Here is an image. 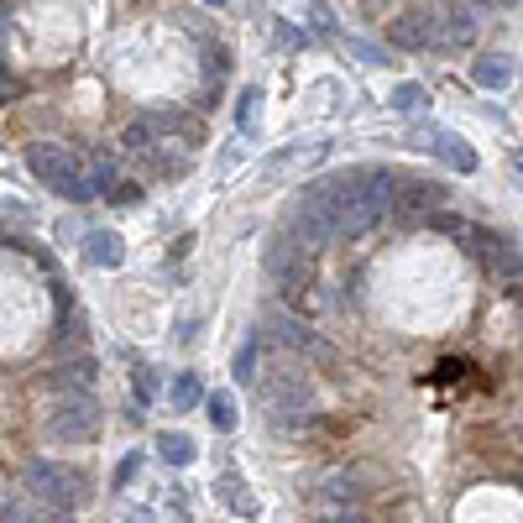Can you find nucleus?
Instances as JSON below:
<instances>
[{"label": "nucleus", "instance_id": "1", "mask_svg": "<svg viewBox=\"0 0 523 523\" xmlns=\"http://www.w3.org/2000/svg\"><path fill=\"white\" fill-rule=\"evenodd\" d=\"M21 482H27V492L37 497V508H48L58 518L74 513L84 503V492H89V476L79 466H63V461H32Z\"/></svg>", "mask_w": 523, "mask_h": 523}, {"label": "nucleus", "instance_id": "6", "mask_svg": "<svg viewBox=\"0 0 523 523\" xmlns=\"http://www.w3.org/2000/svg\"><path fill=\"white\" fill-rule=\"evenodd\" d=\"M382 215H388V210H382L377 199H367V194L356 189V194H351V199L335 210V220H330V225H335V236H346V241H351V236H367Z\"/></svg>", "mask_w": 523, "mask_h": 523}, {"label": "nucleus", "instance_id": "21", "mask_svg": "<svg viewBox=\"0 0 523 523\" xmlns=\"http://www.w3.org/2000/svg\"><path fill=\"white\" fill-rule=\"evenodd\" d=\"M340 42H346V53L351 58H361V63H388V48H372V42H361V37H340Z\"/></svg>", "mask_w": 523, "mask_h": 523}, {"label": "nucleus", "instance_id": "24", "mask_svg": "<svg viewBox=\"0 0 523 523\" xmlns=\"http://www.w3.org/2000/svg\"><path fill=\"white\" fill-rule=\"evenodd\" d=\"M257 100H262V89H241V105H236V121H241V126H252Z\"/></svg>", "mask_w": 523, "mask_h": 523}, {"label": "nucleus", "instance_id": "20", "mask_svg": "<svg viewBox=\"0 0 523 523\" xmlns=\"http://www.w3.org/2000/svg\"><path fill=\"white\" fill-rule=\"evenodd\" d=\"M388 105L393 110H419L424 105V84H393L388 89Z\"/></svg>", "mask_w": 523, "mask_h": 523}, {"label": "nucleus", "instance_id": "30", "mask_svg": "<svg viewBox=\"0 0 523 523\" xmlns=\"http://www.w3.org/2000/svg\"><path fill=\"white\" fill-rule=\"evenodd\" d=\"M377 6H382V0H367V16H377Z\"/></svg>", "mask_w": 523, "mask_h": 523}, {"label": "nucleus", "instance_id": "16", "mask_svg": "<svg viewBox=\"0 0 523 523\" xmlns=\"http://www.w3.org/2000/svg\"><path fill=\"white\" fill-rule=\"evenodd\" d=\"M204 414H210L215 435H231V429H236V398H231V393H215V398H204Z\"/></svg>", "mask_w": 523, "mask_h": 523}, {"label": "nucleus", "instance_id": "22", "mask_svg": "<svg viewBox=\"0 0 523 523\" xmlns=\"http://www.w3.org/2000/svg\"><path fill=\"white\" fill-rule=\"evenodd\" d=\"M131 388H136V403H147V398L157 393V372H152V367H136V377H131Z\"/></svg>", "mask_w": 523, "mask_h": 523}, {"label": "nucleus", "instance_id": "29", "mask_svg": "<svg viewBox=\"0 0 523 523\" xmlns=\"http://www.w3.org/2000/svg\"><path fill=\"white\" fill-rule=\"evenodd\" d=\"M126 523H152V513H131Z\"/></svg>", "mask_w": 523, "mask_h": 523}, {"label": "nucleus", "instance_id": "2", "mask_svg": "<svg viewBox=\"0 0 523 523\" xmlns=\"http://www.w3.org/2000/svg\"><path fill=\"white\" fill-rule=\"evenodd\" d=\"M27 168L37 173V184L53 189L58 199H74V204L89 199L84 168H79V157L68 152V147H58V142H32V147H27Z\"/></svg>", "mask_w": 523, "mask_h": 523}, {"label": "nucleus", "instance_id": "15", "mask_svg": "<svg viewBox=\"0 0 523 523\" xmlns=\"http://www.w3.org/2000/svg\"><path fill=\"white\" fill-rule=\"evenodd\" d=\"M168 398H173V408H178V414H184V408H199V403H204L199 377H194V372H178V377L168 382Z\"/></svg>", "mask_w": 523, "mask_h": 523}, {"label": "nucleus", "instance_id": "25", "mask_svg": "<svg viewBox=\"0 0 523 523\" xmlns=\"http://www.w3.org/2000/svg\"><path fill=\"white\" fill-rule=\"evenodd\" d=\"M136 476H142V456H126V461L116 466V487H131Z\"/></svg>", "mask_w": 523, "mask_h": 523}, {"label": "nucleus", "instance_id": "31", "mask_svg": "<svg viewBox=\"0 0 523 523\" xmlns=\"http://www.w3.org/2000/svg\"><path fill=\"white\" fill-rule=\"evenodd\" d=\"M497 6H518V0H497Z\"/></svg>", "mask_w": 523, "mask_h": 523}, {"label": "nucleus", "instance_id": "32", "mask_svg": "<svg viewBox=\"0 0 523 523\" xmlns=\"http://www.w3.org/2000/svg\"><path fill=\"white\" fill-rule=\"evenodd\" d=\"M210 6H225V0H210Z\"/></svg>", "mask_w": 523, "mask_h": 523}, {"label": "nucleus", "instance_id": "12", "mask_svg": "<svg viewBox=\"0 0 523 523\" xmlns=\"http://www.w3.org/2000/svg\"><path fill=\"white\" fill-rule=\"evenodd\" d=\"M320 497H325V503H330L335 513H346V508L356 503V497H361V471H330Z\"/></svg>", "mask_w": 523, "mask_h": 523}, {"label": "nucleus", "instance_id": "9", "mask_svg": "<svg viewBox=\"0 0 523 523\" xmlns=\"http://www.w3.org/2000/svg\"><path fill=\"white\" fill-rule=\"evenodd\" d=\"M215 492H220V503L231 508L236 518H257L262 513V503L252 497V487H246L236 471H215Z\"/></svg>", "mask_w": 523, "mask_h": 523}, {"label": "nucleus", "instance_id": "26", "mask_svg": "<svg viewBox=\"0 0 523 523\" xmlns=\"http://www.w3.org/2000/svg\"><path fill=\"white\" fill-rule=\"evenodd\" d=\"M309 21H314V27H320V32H340V27H335V11H330V6H309Z\"/></svg>", "mask_w": 523, "mask_h": 523}, {"label": "nucleus", "instance_id": "10", "mask_svg": "<svg viewBox=\"0 0 523 523\" xmlns=\"http://www.w3.org/2000/svg\"><path fill=\"white\" fill-rule=\"evenodd\" d=\"M147 126H152V136H184V147L204 142V126L194 116H184V110H152Z\"/></svg>", "mask_w": 523, "mask_h": 523}, {"label": "nucleus", "instance_id": "7", "mask_svg": "<svg viewBox=\"0 0 523 523\" xmlns=\"http://www.w3.org/2000/svg\"><path fill=\"white\" fill-rule=\"evenodd\" d=\"M95 377H100V361L79 356V361H63V367L48 372V388L63 393V398H84L89 388H95Z\"/></svg>", "mask_w": 523, "mask_h": 523}, {"label": "nucleus", "instance_id": "5", "mask_svg": "<svg viewBox=\"0 0 523 523\" xmlns=\"http://www.w3.org/2000/svg\"><path fill=\"white\" fill-rule=\"evenodd\" d=\"M398 194H403V199H393V210H398L403 220L435 215L440 204L450 199V194H445V184H429V178H398Z\"/></svg>", "mask_w": 523, "mask_h": 523}, {"label": "nucleus", "instance_id": "14", "mask_svg": "<svg viewBox=\"0 0 523 523\" xmlns=\"http://www.w3.org/2000/svg\"><path fill=\"white\" fill-rule=\"evenodd\" d=\"M157 456H163L168 466H189L199 456V445L189 435H178V429H163V435H157Z\"/></svg>", "mask_w": 523, "mask_h": 523}, {"label": "nucleus", "instance_id": "27", "mask_svg": "<svg viewBox=\"0 0 523 523\" xmlns=\"http://www.w3.org/2000/svg\"><path fill=\"white\" fill-rule=\"evenodd\" d=\"M110 194H116V204H136V199H142V189H131V184H116Z\"/></svg>", "mask_w": 523, "mask_h": 523}, {"label": "nucleus", "instance_id": "17", "mask_svg": "<svg viewBox=\"0 0 523 523\" xmlns=\"http://www.w3.org/2000/svg\"><path fill=\"white\" fill-rule=\"evenodd\" d=\"M84 184H89V199H95V194H110V189H116V163H110V157H89V173H84Z\"/></svg>", "mask_w": 523, "mask_h": 523}, {"label": "nucleus", "instance_id": "8", "mask_svg": "<svg viewBox=\"0 0 523 523\" xmlns=\"http://www.w3.org/2000/svg\"><path fill=\"white\" fill-rule=\"evenodd\" d=\"M414 142H419V147L429 142V147H435V152H440L456 173H471V168H476V147H471V142H461L456 131H414Z\"/></svg>", "mask_w": 523, "mask_h": 523}, {"label": "nucleus", "instance_id": "23", "mask_svg": "<svg viewBox=\"0 0 523 523\" xmlns=\"http://www.w3.org/2000/svg\"><path fill=\"white\" fill-rule=\"evenodd\" d=\"M471 32H476V16H471V11H466V6H461V11H456V16H450V37H456V42H466V37H471Z\"/></svg>", "mask_w": 523, "mask_h": 523}, {"label": "nucleus", "instance_id": "4", "mask_svg": "<svg viewBox=\"0 0 523 523\" xmlns=\"http://www.w3.org/2000/svg\"><path fill=\"white\" fill-rule=\"evenodd\" d=\"M440 32H445V21H440V11H429V6H419V11H408V16L388 21V42H393V48H403V53L435 48Z\"/></svg>", "mask_w": 523, "mask_h": 523}, {"label": "nucleus", "instance_id": "3", "mask_svg": "<svg viewBox=\"0 0 523 523\" xmlns=\"http://www.w3.org/2000/svg\"><path fill=\"white\" fill-rule=\"evenodd\" d=\"M95 435H100V403L89 393L53 403V414H48V440L53 445H89Z\"/></svg>", "mask_w": 523, "mask_h": 523}, {"label": "nucleus", "instance_id": "28", "mask_svg": "<svg viewBox=\"0 0 523 523\" xmlns=\"http://www.w3.org/2000/svg\"><path fill=\"white\" fill-rule=\"evenodd\" d=\"M325 523H367V518H361V513H330Z\"/></svg>", "mask_w": 523, "mask_h": 523}, {"label": "nucleus", "instance_id": "11", "mask_svg": "<svg viewBox=\"0 0 523 523\" xmlns=\"http://www.w3.org/2000/svg\"><path fill=\"white\" fill-rule=\"evenodd\" d=\"M84 257H89V267H121L126 262V241L116 231H89L84 236Z\"/></svg>", "mask_w": 523, "mask_h": 523}, {"label": "nucleus", "instance_id": "13", "mask_svg": "<svg viewBox=\"0 0 523 523\" xmlns=\"http://www.w3.org/2000/svg\"><path fill=\"white\" fill-rule=\"evenodd\" d=\"M471 79L482 84V89H508V84H513V63L487 53V58H476V63H471Z\"/></svg>", "mask_w": 523, "mask_h": 523}, {"label": "nucleus", "instance_id": "19", "mask_svg": "<svg viewBox=\"0 0 523 523\" xmlns=\"http://www.w3.org/2000/svg\"><path fill=\"white\" fill-rule=\"evenodd\" d=\"M257 346H262V340H257V330H252V335H246V346L236 351V367H231L236 382H252V377H257Z\"/></svg>", "mask_w": 523, "mask_h": 523}, {"label": "nucleus", "instance_id": "18", "mask_svg": "<svg viewBox=\"0 0 523 523\" xmlns=\"http://www.w3.org/2000/svg\"><path fill=\"white\" fill-rule=\"evenodd\" d=\"M121 142H126V152H131V157H152V152H157V136H152L147 116H142V121H131Z\"/></svg>", "mask_w": 523, "mask_h": 523}]
</instances>
